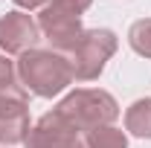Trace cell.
Returning <instances> with one entry per match:
<instances>
[{
  "instance_id": "cell-1",
  "label": "cell",
  "mask_w": 151,
  "mask_h": 148,
  "mask_svg": "<svg viewBox=\"0 0 151 148\" xmlns=\"http://www.w3.org/2000/svg\"><path fill=\"white\" fill-rule=\"evenodd\" d=\"M15 70H18L20 84L41 99H52L73 84L70 58L55 52V50H38L35 47L18 58Z\"/></svg>"
},
{
  "instance_id": "cell-2",
  "label": "cell",
  "mask_w": 151,
  "mask_h": 148,
  "mask_svg": "<svg viewBox=\"0 0 151 148\" xmlns=\"http://www.w3.org/2000/svg\"><path fill=\"white\" fill-rule=\"evenodd\" d=\"M61 116H67L73 125L81 131H93L99 125H113L119 116V105L108 90H96V87H81V90L67 93L55 108Z\"/></svg>"
},
{
  "instance_id": "cell-3",
  "label": "cell",
  "mask_w": 151,
  "mask_h": 148,
  "mask_svg": "<svg viewBox=\"0 0 151 148\" xmlns=\"http://www.w3.org/2000/svg\"><path fill=\"white\" fill-rule=\"evenodd\" d=\"M116 47H119L116 32H111V29H84L78 47L67 55L70 67H73V78H78V81L99 78L105 64L113 58Z\"/></svg>"
},
{
  "instance_id": "cell-4",
  "label": "cell",
  "mask_w": 151,
  "mask_h": 148,
  "mask_svg": "<svg viewBox=\"0 0 151 148\" xmlns=\"http://www.w3.org/2000/svg\"><path fill=\"white\" fill-rule=\"evenodd\" d=\"M38 29H41V38L50 41V47L61 52V55H70L78 41L84 35V26H81V15H76L64 6H55V3H44L41 6V15H38Z\"/></svg>"
},
{
  "instance_id": "cell-5",
  "label": "cell",
  "mask_w": 151,
  "mask_h": 148,
  "mask_svg": "<svg viewBox=\"0 0 151 148\" xmlns=\"http://www.w3.org/2000/svg\"><path fill=\"white\" fill-rule=\"evenodd\" d=\"M38 41H41V29L29 12L12 9L0 18V50L6 55H23V52L35 50Z\"/></svg>"
},
{
  "instance_id": "cell-6",
  "label": "cell",
  "mask_w": 151,
  "mask_h": 148,
  "mask_svg": "<svg viewBox=\"0 0 151 148\" xmlns=\"http://www.w3.org/2000/svg\"><path fill=\"white\" fill-rule=\"evenodd\" d=\"M35 125L44 131V137L50 139L52 148H90L87 131H81L78 125H73V122H70L67 116H61L55 108L50 113H44Z\"/></svg>"
},
{
  "instance_id": "cell-7",
  "label": "cell",
  "mask_w": 151,
  "mask_h": 148,
  "mask_svg": "<svg viewBox=\"0 0 151 148\" xmlns=\"http://www.w3.org/2000/svg\"><path fill=\"white\" fill-rule=\"evenodd\" d=\"M125 131H131L139 139H151V96L137 99L125 111Z\"/></svg>"
},
{
  "instance_id": "cell-8",
  "label": "cell",
  "mask_w": 151,
  "mask_h": 148,
  "mask_svg": "<svg viewBox=\"0 0 151 148\" xmlns=\"http://www.w3.org/2000/svg\"><path fill=\"white\" fill-rule=\"evenodd\" d=\"M20 113H29V90L20 81L0 87V116H20Z\"/></svg>"
},
{
  "instance_id": "cell-9",
  "label": "cell",
  "mask_w": 151,
  "mask_h": 148,
  "mask_svg": "<svg viewBox=\"0 0 151 148\" xmlns=\"http://www.w3.org/2000/svg\"><path fill=\"white\" fill-rule=\"evenodd\" d=\"M29 131H32L29 113H20V116H0V142H3V145H18V142H23Z\"/></svg>"
},
{
  "instance_id": "cell-10",
  "label": "cell",
  "mask_w": 151,
  "mask_h": 148,
  "mask_svg": "<svg viewBox=\"0 0 151 148\" xmlns=\"http://www.w3.org/2000/svg\"><path fill=\"white\" fill-rule=\"evenodd\" d=\"M87 139H90V148H128L125 131H119L116 125H99L87 131Z\"/></svg>"
},
{
  "instance_id": "cell-11",
  "label": "cell",
  "mask_w": 151,
  "mask_h": 148,
  "mask_svg": "<svg viewBox=\"0 0 151 148\" xmlns=\"http://www.w3.org/2000/svg\"><path fill=\"white\" fill-rule=\"evenodd\" d=\"M128 44L137 55H145L151 58V18L137 20L131 29H128Z\"/></svg>"
},
{
  "instance_id": "cell-12",
  "label": "cell",
  "mask_w": 151,
  "mask_h": 148,
  "mask_svg": "<svg viewBox=\"0 0 151 148\" xmlns=\"http://www.w3.org/2000/svg\"><path fill=\"white\" fill-rule=\"evenodd\" d=\"M18 81V70H15V61H9L6 52H0V87L6 84H15Z\"/></svg>"
},
{
  "instance_id": "cell-13",
  "label": "cell",
  "mask_w": 151,
  "mask_h": 148,
  "mask_svg": "<svg viewBox=\"0 0 151 148\" xmlns=\"http://www.w3.org/2000/svg\"><path fill=\"white\" fill-rule=\"evenodd\" d=\"M23 148H52V145H50V139L44 137V131L38 128V125H32V131H29L26 139H23Z\"/></svg>"
},
{
  "instance_id": "cell-14",
  "label": "cell",
  "mask_w": 151,
  "mask_h": 148,
  "mask_svg": "<svg viewBox=\"0 0 151 148\" xmlns=\"http://www.w3.org/2000/svg\"><path fill=\"white\" fill-rule=\"evenodd\" d=\"M50 3L64 6V9H70V12H76V15H81V12H87V9H90V3H93V0H50Z\"/></svg>"
},
{
  "instance_id": "cell-15",
  "label": "cell",
  "mask_w": 151,
  "mask_h": 148,
  "mask_svg": "<svg viewBox=\"0 0 151 148\" xmlns=\"http://www.w3.org/2000/svg\"><path fill=\"white\" fill-rule=\"evenodd\" d=\"M15 6H18V9H23V12H29V9L44 6V0H15Z\"/></svg>"
}]
</instances>
